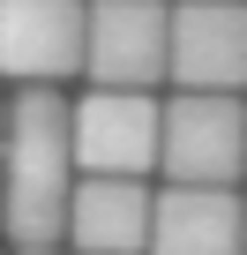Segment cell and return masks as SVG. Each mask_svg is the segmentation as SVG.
I'll list each match as a JSON object with an SVG mask.
<instances>
[{"label":"cell","mask_w":247,"mask_h":255,"mask_svg":"<svg viewBox=\"0 0 247 255\" xmlns=\"http://www.w3.org/2000/svg\"><path fill=\"white\" fill-rule=\"evenodd\" d=\"M165 180L172 188H232L247 180V105L180 90L165 105Z\"/></svg>","instance_id":"obj_2"},{"label":"cell","mask_w":247,"mask_h":255,"mask_svg":"<svg viewBox=\"0 0 247 255\" xmlns=\"http://www.w3.org/2000/svg\"><path fill=\"white\" fill-rule=\"evenodd\" d=\"M172 83L202 98H240L247 83V0H180L172 8Z\"/></svg>","instance_id":"obj_6"},{"label":"cell","mask_w":247,"mask_h":255,"mask_svg":"<svg viewBox=\"0 0 247 255\" xmlns=\"http://www.w3.org/2000/svg\"><path fill=\"white\" fill-rule=\"evenodd\" d=\"M165 158V105L150 90H90L75 105V165L90 180H143Z\"/></svg>","instance_id":"obj_3"},{"label":"cell","mask_w":247,"mask_h":255,"mask_svg":"<svg viewBox=\"0 0 247 255\" xmlns=\"http://www.w3.org/2000/svg\"><path fill=\"white\" fill-rule=\"evenodd\" d=\"M90 90H150L172 75L165 0H90Z\"/></svg>","instance_id":"obj_4"},{"label":"cell","mask_w":247,"mask_h":255,"mask_svg":"<svg viewBox=\"0 0 247 255\" xmlns=\"http://www.w3.org/2000/svg\"><path fill=\"white\" fill-rule=\"evenodd\" d=\"M75 105L53 83L15 90L8 105V165H0V233L23 255L68 240V210H75Z\"/></svg>","instance_id":"obj_1"},{"label":"cell","mask_w":247,"mask_h":255,"mask_svg":"<svg viewBox=\"0 0 247 255\" xmlns=\"http://www.w3.org/2000/svg\"><path fill=\"white\" fill-rule=\"evenodd\" d=\"M0 165H8V105H0Z\"/></svg>","instance_id":"obj_9"},{"label":"cell","mask_w":247,"mask_h":255,"mask_svg":"<svg viewBox=\"0 0 247 255\" xmlns=\"http://www.w3.org/2000/svg\"><path fill=\"white\" fill-rule=\"evenodd\" d=\"M30 255H82V248H30Z\"/></svg>","instance_id":"obj_10"},{"label":"cell","mask_w":247,"mask_h":255,"mask_svg":"<svg viewBox=\"0 0 247 255\" xmlns=\"http://www.w3.org/2000/svg\"><path fill=\"white\" fill-rule=\"evenodd\" d=\"M75 68H90V0H0V75L60 90Z\"/></svg>","instance_id":"obj_5"},{"label":"cell","mask_w":247,"mask_h":255,"mask_svg":"<svg viewBox=\"0 0 247 255\" xmlns=\"http://www.w3.org/2000/svg\"><path fill=\"white\" fill-rule=\"evenodd\" d=\"M150 255H247V203L232 188H165Z\"/></svg>","instance_id":"obj_7"},{"label":"cell","mask_w":247,"mask_h":255,"mask_svg":"<svg viewBox=\"0 0 247 255\" xmlns=\"http://www.w3.org/2000/svg\"><path fill=\"white\" fill-rule=\"evenodd\" d=\"M158 195L143 180H82L68 210V240L82 255H150Z\"/></svg>","instance_id":"obj_8"}]
</instances>
